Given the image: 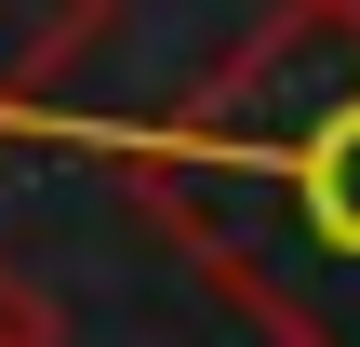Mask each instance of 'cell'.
Listing matches in <instances>:
<instances>
[{"mask_svg":"<svg viewBox=\"0 0 360 347\" xmlns=\"http://www.w3.org/2000/svg\"><path fill=\"white\" fill-rule=\"evenodd\" d=\"M0 134L107 160L267 347H360V13L281 0L187 107H13Z\"/></svg>","mask_w":360,"mask_h":347,"instance_id":"obj_1","label":"cell"},{"mask_svg":"<svg viewBox=\"0 0 360 347\" xmlns=\"http://www.w3.org/2000/svg\"><path fill=\"white\" fill-rule=\"evenodd\" d=\"M107 27V0H0V120L40 107V80Z\"/></svg>","mask_w":360,"mask_h":347,"instance_id":"obj_2","label":"cell"},{"mask_svg":"<svg viewBox=\"0 0 360 347\" xmlns=\"http://www.w3.org/2000/svg\"><path fill=\"white\" fill-rule=\"evenodd\" d=\"M0 347H53V308H40L27 281H0Z\"/></svg>","mask_w":360,"mask_h":347,"instance_id":"obj_3","label":"cell"},{"mask_svg":"<svg viewBox=\"0 0 360 347\" xmlns=\"http://www.w3.org/2000/svg\"><path fill=\"white\" fill-rule=\"evenodd\" d=\"M334 13H360V0H334Z\"/></svg>","mask_w":360,"mask_h":347,"instance_id":"obj_4","label":"cell"}]
</instances>
